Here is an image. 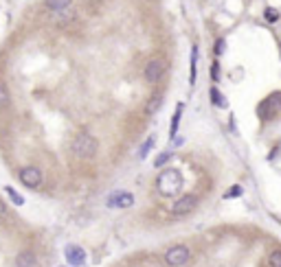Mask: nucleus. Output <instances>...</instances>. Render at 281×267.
Returning a JSON list of instances; mask_svg holds the SVG:
<instances>
[{
    "label": "nucleus",
    "mask_w": 281,
    "mask_h": 267,
    "mask_svg": "<svg viewBox=\"0 0 281 267\" xmlns=\"http://www.w3.org/2000/svg\"><path fill=\"white\" fill-rule=\"evenodd\" d=\"M156 189L163 197H176L182 191V173L174 167H165L156 178Z\"/></svg>",
    "instance_id": "f257e3e1"
},
{
    "label": "nucleus",
    "mask_w": 281,
    "mask_h": 267,
    "mask_svg": "<svg viewBox=\"0 0 281 267\" xmlns=\"http://www.w3.org/2000/svg\"><path fill=\"white\" fill-rule=\"evenodd\" d=\"M97 149H99L97 138L88 131H79L73 138V143H70V154L77 158H83V160H90V158L97 154Z\"/></svg>",
    "instance_id": "f03ea898"
},
{
    "label": "nucleus",
    "mask_w": 281,
    "mask_h": 267,
    "mask_svg": "<svg viewBox=\"0 0 281 267\" xmlns=\"http://www.w3.org/2000/svg\"><path fill=\"white\" fill-rule=\"evenodd\" d=\"M189 260H191V250L184 243H176V245L167 247L163 254V263L167 267H184V265H189Z\"/></svg>",
    "instance_id": "7ed1b4c3"
},
{
    "label": "nucleus",
    "mask_w": 281,
    "mask_h": 267,
    "mask_svg": "<svg viewBox=\"0 0 281 267\" xmlns=\"http://www.w3.org/2000/svg\"><path fill=\"white\" fill-rule=\"evenodd\" d=\"M200 204V197L196 193H184L171 204V215L174 217H184V215H191Z\"/></svg>",
    "instance_id": "20e7f679"
},
{
    "label": "nucleus",
    "mask_w": 281,
    "mask_h": 267,
    "mask_svg": "<svg viewBox=\"0 0 281 267\" xmlns=\"http://www.w3.org/2000/svg\"><path fill=\"white\" fill-rule=\"evenodd\" d=\"M18 180H20L22 186L35 191V189H40L42 186L44 175H42V169H38V167H22L20 171H18Z\"/></svg>",
    "instance_id": "39448f33"
},
{
    "label": "nucleus",
    "mask_w": 281,
    "mask_h": 267,
    "mask_svg": "<svg viewBox=\"0 0 281 267\" xmlns=\"http://www.w3.org/2000/svg\"><path fill=\"white\" fill-rule=\"evenodd\" d=\"M279 107H281V92H274V94H270L268 99H264L259 103L257 114H259V116H264L261 120H270L274 114L279 112Z\"/></svg>",
    "instance_id": "423d86ee"
},
{
    "label": "nucleus",
    "mask_w": 281,
    "mask_h": 267,
    "mask_svg": "<svg viewBox=\"0 0 281 267\" xmlns=\"http://www.w3.org/2000/svg\"><path fill=\"white\" fill-rule=\"evenodd\" d=\"M165 62L163 59H149V62L145 64V70H143V75H145V81L149 83V86H154V83H158L160 79H163L165 75Z\"/></svg>",
    "instance_id": "0eeeda50"
},
{
    "label": "nucleus",
    "mask_w": 281,
    "mask_h": 267,
    "mask_svg": "<svg viewBox=\"0 0 281 267\" xmlns=\"http://www.w3.org/2000/svg\"><path fill=\"white\" fill-rule=\"evenodd\" d=\"M64 258L68 260V267H83L86 260H88V254L81 245L70 243V245L64 247Z\"/></svg>",
    "instance_id": "6e6552de"
},
{
    "label": "nucleus",
    "mask_w": 281,
    "mask_h": 267,
    "mask_svg": "<svg viewBox=\"0 0 281 267\" xmlns=\"http://www.w3.org/2000/svg\"><path fill=\"white\" fill-rule=\"evenodd\" d=\"M132 206H134V195L130 191H117L108 197V208L125 210V208H132Z\"/></svg>",
    "instance_id": "1a4fd4ad"
},
{
    "label": "nucleus",
    "mask_w": 281,
    "mask_h": 267,
    "mask_svg": "<svg viewBox=\"0 0 281 267\" xmlns=\"http://www.w3.org/2000/svg\"><path fill=\"white\" fill-rule=\"evenodd\" d=\"M14 265L16 267H38V256H35L33 250H20L16 254Z\"/></svg>",
    "instance_id": "9d476101"
},
{
    "label": "nucleus",
    "mask_w": 281,
    "mask_h": 267,
    "mask_svg": "<svg viewBox=\"0 0 281 267\" xmlns=\"http://www.w3.org/2000/svg\"><path fill=\"white\" fill-rule=\"evenodd\" d=\"M182 110H184V103L178 101L176 110H174V116H171V127H169V138H176L178 134V127H180V120H182Z\"/></svg>",
    "instance_id": "9b49d317"
},
{
    "label": "nucleus",
    "mask_w": 281,
    "mask_h": 267,
    "mask_svg": "<svg viewBox=\"0 0 281 267\" xmlns=\"http://www.w3.org/2000/svg\"><path fill=\"white\" fill-rule=\"evenodd\" d=\"M70 3H73V0H44V7L49 11L59 14V11H66L70 7Z\"/></svg>",
    "instance_id": "f8f14e48"
},
{
    "label": "nucleus",
    "mask_w": 281,
    "mask_h": 267,
    "mask_svg": "<svg viewBox=\"0 0 281 267\" xmlns=\"http://www.w3.org/2000/svg\"><path fill=\"white\" fill-rule=\"evenodd\" d=\"M189 83L194 86L196 83V75H198V46L191 48V62H189Z\"/></svg>",
    "instance_id": "ddd939ff"
},
{
    "label": "nucleus",
    "mask_w": 281,
    "mask_h": 267,
    "mask_svg": "<svg viewBox=\"0 0 281 267\" xmlns=\"http://www.w3.org/2000/svg\"><path fill=\"white\" fill-rule=\"evenodd\" d=\"M209 96H211V103L215 107H220V110H226L229 107V101H226V96L220 92L218 88H211V92H209Z\"/></svg>",
    "instance_id": "4468645a"
},
{
    "label": "nucleus",
    "mask_w": 281,
    "mask_h": 267,
    "mask_svg": "<svg viewBox=\"0 0 281 267\" xmlns=\"http://www.w3.org/2000/svg\"><path fill=\"white\" fill-rule=\"evenodd\" d=\"M3 191L7 193V197L11 199V204H14V206H22V204H25V197H22L20 193H18V191L14 189V186H9V184H7Z\"/></svg>",
    "instance_id": "2eb2a0df"
},
{
    "label": "nucleus",
    "mask_w": 281,
    "mask_h": 267,
    "mask_svg": "<svg viewBox=\"0 0 281 267\" xmlns=\"http://www.w3.org/2000/svg\"><path fill=\"white\" fill-rule=\"evenodd\" d=\"M154 145H156V136H149L147 141L141 145V149H139V158H141V160H145V158H147V154L154 149Z\"/></svg>",
    "instance_id": "dca6fc26"
},
{
    "label": "nucleus",
    "mask_w": 281,
    "mask_h": 267,
    "mask_svg": "<svg viewBox=\"0 0 281 267\" xmlns=\"http://www.w3.org/2000/svg\"><path fill=\"white\" fill-rule=\"evenodd\" d=\"M9 103H11V92H9V88L0 81V110H3V107H7Z\"/></svg>",
    "instance_id": "f3484780"
},
{
    "label": "nucleus",
    "mask_w": 281,
    "mask_h": 267,
    "mask_svg": "<svg viewBox=\"0 0 281 267\" xmlns=\"http://www.w3.org/2000/svg\"><path fill=\"white\" fill-rule=\"evenodd\" d=\"M244 195V189H242V186L240 184H233L231 186V189L229 191H226L224 193V199H233V197H242Z\"/></svg>",
    "instance_id": "a211bd4d"
},
{
    "label": "nucleus",
    "mask_w": 281,
    "mask_h": 267,
    "mask_svg": "<svg viewBox=\"0 0 281 267\" xmlns=\"http://www.w3.org/2000/svg\"><path fill=\"white\" fill-rule=\"evenodd\" d=\"M169 160H171V154H169V151H163V154H158V158L154 160V167H156V169H163Z\"/></svg>",
    "instance_id": "6ab92c4d"
},
{
    "label": "nucleus",
    "mask_w": 281,
    "mask_h": 267,
    "mask_svg": "<svg viewBox=\"0 0 281 267\" xmlns=\"http://www.w3.org/2000/svg\"><path fill=\"white\" fill-rule=\"evenodd\" d=\"M264 18H266V22H279V9H274V7H268L266 11H264Z\"/></svg>",
    "instance_id": "aec40b11"
},
{
    "label": "nucleus",
    "mask_w": 281,
    "mask_h": 267,
    "mask_svg": "<svg viewBox=\"0 0 281 267\" xmlns=\"http://www.w3.org/2000/svg\"><path fill=\"white\" fill-rule=\"evenodd\" d=\"M268 265L270 267H281V250H272L268 254Z\"/></svg>",
    "instance_id": "412c9836"
},
{
    "label": "nucleus",
    "mask_w": 281,
    "mask_h": 267,
    "mask_svg": "<svg viewBox=\"0 0 281 267\" xmlns=\"http://www.w3.org/2000/svg\"><path fill=\"white\" fill-rule=\"evenodd\" d=\"M160 101H163V99H160V94H156L154 99H149L147 107H145V112H147V114H154V112H156L158 107H160Z\"/></svg>",
    "instance_id": "4be33fe9"
},
{
    "label": "nucleus",
    "mask_w": 281,
    "mask_h": 267,
    "mask_svg": "<svg viewBox=\"0 0 281 267\" xmlns=\"http://www.w3.org/2000/svg\"><path fill=\"white\" fill-rule=\"evenodd\" d=\"M224 51H226V40L220 38L218 42H215V46H213V53L215 55H224Z\"/></svg>",
    "instance_id": "5701e85b"
},
{
    "label": "nucleus",
    "mask_w": 281,
    "mask_h": 267,
    "mask_svg": "<svg viewBox=\"0 0 281 267\" xmlns=\"http://www.w3.org/2000/svg\"><path fill=\"white\" fill-rule=\"evenodd\" d=\"M7 219H9V210H7V204L0 199V226L3 223H7Z\"/></svg>",
    "instance_id": "b1692460"
},
{
    "label": "nucleus",
    "mask_w": 281,
    "mask_h": 267,
    "mask_svg": "<svg viewBox=\"0 0 281 267\" xmlns=\"http://www.w3.org/2000/svg\"><path fill=\"white\" fill-rule=\"evenodd\" d=\"M220 75H222V72H220V62H213L211 64V79H213L215 83L220 81Z\"/></svg>",
    "instance_id": "393cba45"
},
{
    "label": "nucleus",
    "mask_w": 281,
    "mask_h": 267,
    "mask_svg": "<svg viewBox=\"0 0 281 267\" xmlns=\"http://www.w3.org/2000/svg\"><path fill=\"white\" fill-rule=\"evenodd\" d=\"M86 3H90V5H97V3H101V0H86Z\"/></svg>",
    "instance_id": "a878e982"
},
{
    "label": "nucleus",
    "mask_w": 281,
    "mask_h": 267,
    "mask_svg": "<svg viewBox=\"0 0 281 267\" xmlns=\"http://www.w3.org/2000/svg\"><path fill=\"white\" fill-rule=\"evenodd\" d=\"M59 267H68V265H59Z\"/></svg>",
    "instance_id": "bb28decb"
}]
</instances>
